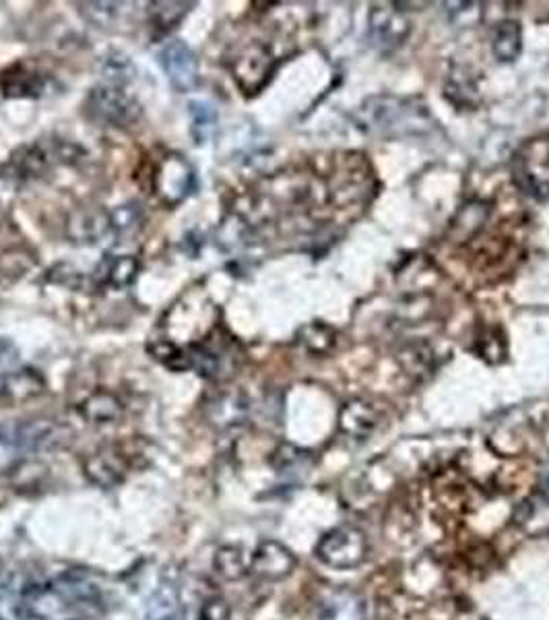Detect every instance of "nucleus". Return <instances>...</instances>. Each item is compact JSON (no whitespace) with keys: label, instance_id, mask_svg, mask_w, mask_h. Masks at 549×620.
<instances>
[{"label":"nucleus","instance_id":"27","mask_svg":"<svg viewBox=\"0 0 549 620\" xmlns=\"http://www.w3.org/2000/svg\"><path fill=\"white\" fill-rule=\"evenodd\" d=\"M230 616V608L223 600H209L201 610V620H225Z\"/></svg>","mask_w":549,"mask_h":620},{"label":"nucleus","instance_id":"6","mask_svg":"<svg viewBox=\"0 0 549 620\" xmlns=\"http://www.w3.org/2000/svg\"><path fill=\"white\" fill-rule=\"evenodd\" d=\"M195 186L197 174L182 155H168V158L159 164V170L155 174V193L164 203L178 205L195 191Z\"/></svg>","mask_w":549,"mask_h":620},{"label":"nucleus","instance_id":"23","mask_svg":"<svg viewBox=\"0 0 549 620\" xmlns=\"http://www.w3.org/2000/svg\"><path fill=\"white\" fill-rule=\"evenodd\" d=\"M178 594L172 587H161L159 592L151 598L149 604V618L151 620H174L178 618Z\"/></svg>","mask_w":549,"mask_h":620},{"label":"nucleus","instance_id":"2","mask_svg":"<svg viewBox=\"0 0 549 620\" xmlns=\"http://www.w3.org/2000/svg\"><path fill=\"white\" fill-rule=\"evenodd\" d=\"M69 441V428L48 418L9 422L0 426V474L19 470L34 455L60 449Z\"/></svg>","mask_w":549,"mask_h":620},{"label":"nucleus","instance_id":"11","mask_svg":"<svg viewBox=\"0 0 549 620\" xmlns=\"http://www.w3.org/2000/svg\"><path fill=\"white\" fill-rule=\"evenodd\" d=\"M378 422V410L364 399L347 401L339 414V428L351 439H368Z\"/></svg>","mask_w":549,"mask_h":620},{"label":"nucleus","instance_id":"4","mask_svg":"<svg viewBox=\"0 0 549 620\" xmlns=\"http://www.w3.org/2000/svg\"><path fill=\"white\" fill-rule=\"evenodd\" d=\"M316 556L333 569H355L368 558V538L353 525L335 527L320 538Z\"/></svg>","mask_w":549,"mask_h":620},{"label":"nucleus","instance_id":"20","mask_svg":"<svg viewBox=\"0 0 549 620\" xmlns=\"http://www.w3.org/2000/svg\"><path fill=\"white\" fill-rule=\"evenodd\" d=\"M108 220H110L112 232H116L120 236H128V234L133 236L143 228L145 213H143L139 203H124L110 213Z\"/></svg>","mask_w":549,"mask_h":620},{"label":"nucleus","instance_id":"8","mask_svg":"<svg viewBox=\"0 0 549 620\" xmlns=\"http://www.w3.org/2000/svg\"><path fill=\"white\" fill-rule=\"evenodd\" d=\"M298 565L296 554L277 540H265L250 556V571L267 581H279L294 573Z\"/></svg>","mask_w":549,"mask_h":620},{"label":"nucleus","instance_id":"25","mask_svg":"<svg viewBox=\"0 0 549 620\" xmlns=\"http://www.w3.org/2000/svg\"><path fill=\"white\" fill-rule=\"evenodd\" d=\"M133 73H135L133 62L128 60L124 54H112L106 58V65H104L106 83L124 87L128 81L133 79Z\"/></svg>","mask_w":549,"mask_h":620},{"label":"nucleus","instance_id":"30","mask_svg":"<svg viewBox=\"0 0 549 620\" xmlns=\"http://www.w3.org/2000/svg\"><path fill=\"white\" fill-rule=\"evenodd\" d=\"M0 620H5V618H3V616H0Z\"/></svg>","mask_w":549,"mask_h":620},{"label":"nucleus","instance_id":"9","mask_svg":"<svg viewBox=\"0 0 549 620\" xmlns=\"http://www.w3.org/2000/svg\"><path fill=\"white\" fill-rule=\"evenodd\" d=\"M271 62L273 58L265 46L261 44L246 46L242 54L236 56L234 67H232L238 85L248 93L261 89L273 71Z\"/></svg>","mask_w":549,"mask_h":620},{"label":"nucleus","instance_id":"12","mask_svg":"<svg viewBox=\"0 0 549 620\" xmlns=\"http://www.w3.org/2000/svg\"><path fill=\"white\" fill-rule=\"evenodd\" d=\"M139 275V261L131 255H106L95 267V282L104 288L124 290Z\"/></svg>","mask_w":549,"mask_h":620},{"label":"nucleus","instance_id":"16","mask_svg":"<svg viewBox=\"0 0 549 620\" xmlns=\"http://www.w3.org/2000/svg\"><path fill=\"white\" fill-rule=\"evenodd\" d=\"M248 414V401L240 393H223L213 399L209 406V418L211 424L230 428L236 424H242Z\"/></svg>","mask_w":549,"mask_h":620},{"label":"nucleus","instance_id":"13","mask_svg":"<svg viewBox=\"0 0 549 620\" xmlns=\"http://www.w3.org/2000/svg\"><path fill=\"white\" fill-rule=\"evenodd\" d=\"M514 523L533 538L549 534V501L541 492L529 496V499L516 507Z\"/></svg>","mask_w":549,"mask_h":620},{"label":"nucleus","instance_id":"3","mask_svg":"<svg viewBox=\"0 0 549 620\" xmlns=\"http://www.w3.org/2000/svg\"><path fill=\"white\" fill-rule=\"evenodd\" d=\"M512 178L519 189L537 199H549V137L525 141L514 153Z\"/></svg>","mask_w":549,"mask_h":620},{"label":"nucleus","instance_id":"24","mask_svg":"<svg viewBox=\"0 0 549 620\" xmlns=\"http://www.w3.org/2000/svg\"><path fill=\"white\" fill-rule=\"evenodd\" d=\"M118 3H81V15L95 27H110L118 17Z\"/></svg>","mask_w":549,"mask_h":620},{"label":"nucleus","instance_id":"22","mask_svg":"<svg viewBox=\"0 0 549 620\" xmlns=\"http://www.w3.org/2000/svg\"><path fill=\"white\" fill-rule=\"evenodd\" d=\"M190 122H192V137L203 143L217 122V114L213 106L207 102H190Z\"/></svg>","mask_w":549,"mask_h":620},{"label":"nucleus","instance_id":"17","mask_svg":"<svg viewBox=\"0 0 549 620\" xmlns=\"http://www.w3.org/2000/svg\"><path fill=\"white\" fill-rule=\"evenodd\" d=\"M322 620H364V604L353 592H337L325 602Z\"/></svg>","mask_w":549,"mask_h":620},{"label":"nucleus","instance_id":"14","mask_svg":"<svg viewBox=\"0 0 549 620\" xmlns=\"http://www.w3.org/2000/svg\"><path fill=\"white\" fill-rule=\"evenodd\" d=\"M372 34L384 46H397L409 34V21L393 9L372 11Z\"/></svg>","mask_w":549,"mask_h":620},{"label":"nucleus","instance_id":"10","mask_svg":"<svg viewBox=\"0 0 549 620\" xmlns=\"http://www.w3.org/2000/svg\"><path fill=\"white\" fill-rule=\"evenodd\" d=\"M83 470L93 484H98L102 488H112L126 478L128 463L118 449L106 447L89 453L83 459Z\"/></svg>","mask_w":549,"mask_h":620},{"label":"nucleus","instance_id":"5","mask_svg":"<svg viewBox=\"0 0 549 620\" xmlns=\"http://www.w3.org/2000/svg\"><path fill=\"white\" fill-rule=\"evenodd\" d=\"M91 112L108 124L116 127H128L141 118V104L131 96L122 85L102 83L93 87L89 93Z\"/></svg>","mask_w":549,"mask_h":620},{"label":"nucleus","instance_id":"28","mask_svg":"<svg viewBox=\"0 0 549 620\" xmlns=\"http://www.w3.org/2000/svg\"><path fill=\"white\" fill-rule=\"evenodd\" d=\"M11 589V577L7 575V571H0V598H3Z\"/></svg>","mask_w":549,"mask_h":620},{"label":"nucleus","instance_id":"19","mask_svg":"<svg viewBox=\"0 0 549 620\" xmlns=\"http://www.w3.org/2000/svg\"><path fill=\"white\" fill-rule=\"evenodd\" d=\"M215 569L223 579L238 581L250 571V561H246V556L240 548L223 546L215 554Z\"/></svg>","mask_w":549,"mask_h":620},{"label":"nucleus","instance_id":"18","mask_svg":"<svg viewBox=\"0 0 549 620\" xmlns=\"http://www.w3.org/2000/svg\"><path fill=\"white\" fill-rule=\"evenodd\" d=\"M521 48H523L521 25L516 21L500 23V27L496 29V38H494V54L498 56V60H504V62L516 60L521 54Z\"/></svg>","mask_w":549,"mask_h":620},{"label":"nucleus","instance_id":"7","mask_svg":"<svg viewBox=\"0 0 549 620\" xmlns=\"http://www.w3.org/2000/svg\"><path fill=\"white\" fill-rule=\"evenodd\" d=\"M159 65L178 91H190L199 81V58L182 40L168 42L159 52Z\"/></svg>","mask_w":549,"mask_h":620},{"label":"nucleus","instance_id":"26","mask_svg":"<svg viewBox=\"0 0 549 620\" xmlns=\"http://www.w3.org/2000/svg\"><path fill=\"white\" fill-rule=\"evenodd\" d=\"M19 364V350L7 337H0V377L11 375Z\"/></svg>","mask_w":549,"mask_h":620},{"label":"nucleus","instance_id":"21","mask_svg":"<svg viewBox=\"0 0 549 620\" xmlns=\"http://www.w3.org/2000/svg\"><path fill=\"white\" fill-rule=\"evenodd\" d=\"M192 7H195V3H151L149 17L157 29L170 31L180 25V21L190 13Z\"/></svg>","mask_w":549,"mask_h":620},{"label":"nucleus","instance_id":"1","mask_svg":"<svg viewBox=\"0 0 549 620\" xmlns=\"http://www.w3.org/2000/svg\"><path fill=\"white\" fill-rule=\"evenodd\" d=\"M104 612L102 589L81 573L27 585L15 606L17 620H102Z\"/></svg>","mask_w":549,"mask_h":620},{"label":"nucleus","instance_id":"15","mask_svg":"<svg viewBox=\"0 0 549 620\" xmlns=\"http://www.w3.org/2000/svg\"><path fill=\"white\" fill-rule=\"evenodd\" d=\"M79 412L83 414V418L87 422L104 426V424L118 422L124 414V406L116 395H112L108 391H98L81 403Z\"/></svg>","mask_w":549,"mask_h":620},{"label":"nucleus","instance_id":"29","mask_svg":"<svg viewBox=\"0 0 549 620\" xmlns=\"http://www.w3.org/2000/svg\"><path fill=\"white\" fill-rule=\"evenodd\" d=\"M539 492H541V494L545 496V499L549 501V474L543 478V482H541V490H539Z\"/></svg>","mask_w":549,"mask_h":620}]
</instances>
